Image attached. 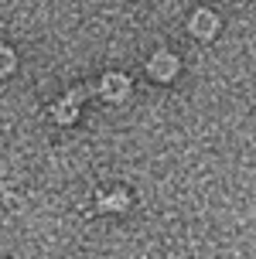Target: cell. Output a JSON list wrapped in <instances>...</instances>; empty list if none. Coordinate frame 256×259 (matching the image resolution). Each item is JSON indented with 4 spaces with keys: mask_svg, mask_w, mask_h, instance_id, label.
<instances>
[{
    "mask_svg": "<svg viewBox=\"0 0 256 259\" xmlns=\"http://www.w3.org/2000/svg\"><path fill=\"white\" fill-rule=\"evenodd\" d=\"M130 92V78L123 75H102V96L106 99H123Z\"/></svg>",
    "mask_w": 256,
    "mask_h": 259,
    "instance_id": "3957f363",
    "label": "cell"
},
{
    "mask_svg": "<svg viewBox=\"0 0 256 259\" xmlns=\"http://www.w3.org/2000/svg\"><path fill=\"white\" fill-rule=\"evenodd\" d=\"M147 72H151L154 78H171L174 72H178V58L171 52H157L151 58V65H147Z\"/></svg>",
    "mask_w": 256,
    "mask_h": 259,
    "instance_id": "6da1fadb",
    "label": "cell"
},
{
    "mask_svg": "<svg viewBox=\"0 0 256 259\" xmlns=\"http://www.w3.org/2000/svg\"><path fill=\"white\" fill-rule=\"evenodd\" d=\"M102 208H127V194H113V198H102Z\"/></svg>",
    "mask_w": 256,
    "mask_h": 259,
    "instance_id": "5b68a950",
    "label": "cell"
},
{
    "mask_svg": "<svg viewBox=\"0 0 256 259\" xmlns=\"http://www.w3.org/2000/svg\"><path fill=\"white\" fill-rule=\"evenodd\" d=\"M11 68H14V52H7V48H0V72L7 75Z\"/></svg>",
    "mask_w": 256,
    "mask_h": 259,
    "instance_id": "8992f818",
    "label": "cell"
},
{
    "mask_svg": "<svg viewBox=\"0 0 256 259\" xmlns=\"http://www.w3.org/2000/svg\"><path fill=\"white\" fill-rule=\"evenodd\" d=\"M51 113H55V119H58V123H72V119H76V96H68V99H62V103H55V109H51Z\"/></svg>",
    "mask_w": 256,
    "mask_h": 259,
    "instance_id": "277c9868",
    "label": "cell"
},
{
    "mask_svg": "<svg viewBox=\"0 0 256 259\" xmlns=\"http://www.w3.org/2000/svg\"><path fill=\"white\" fill-rule=\"evenodd\" d=\"M218 31V17L212 11H195L192 17V34H198V38H212Z\"/></svg>",
    "mask_w": 256,
    "mask_h": 259,
    "instance_id": "7a4b0ae2",
    "label": "cell"
}]
</instances>
